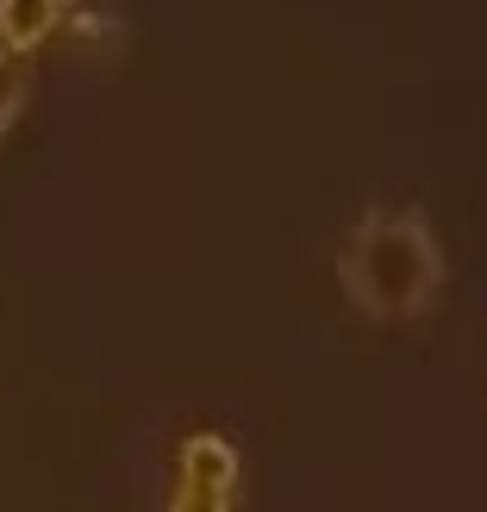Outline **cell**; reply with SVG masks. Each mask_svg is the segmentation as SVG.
<instances>
[{
    "mask_svg": "<svg viewBox=\"0 0 487 512\" xmlns=\"http://www.w3.org/2000/svg\"><path fill=\"white\" fill-rule=\"evenodd\" d=\"M338 288L363 319H425L444 288V256L431 238V219L413 207L363 213L338 244Z\"/></svg>",
    "mask_w": 487,
    "mask_h": 512,
    "instance_id": "cell-1",
    "label": "cell"
},
{
    "mask_svg": "<svg viewBox=\"0 0 487 512\" xmlns=\"http://www.w3.org/2000/svg\"><path fill=\"white\" fill-rule=\"evenodd\" d=\"M238 506V450L219 431H194L175 456L169 512H232Z\"/></svg>",
    "mask_w": 487,
    "mask_h": 512,
    "instance_id": "cell-2",
    "label": "cell"
},
{
    "mask_svg": "<svg viewBox=\"0 0 487 512\" xmlns=\"http://www.w3.org/2000/svg\"><path fill=\"white\" fill-rule=\"evenodd\" d=\"M69 0H0V44L7 50H38L50 32H63Z\"/></svg>",
    "mask_w": 487,
    "mask_h": 512,
    "instance_id": "cell-3",
    "label": "cell"
},
{
    "mask_svg": "<svg viewBox=\"0 0 487 512\" xmlns=\"http://www.w3.org/2000/svg\"><path fill=\"white\" fill-rule=\"evenodd\" d=\"M25 107V57L0 44V132L13 125V113Z\"/></svg>",
    "mask_w": 487,
    "mask_h": 512,
    "instance_id": "cell-4",
    "label": "cell"
}]
</instances>
